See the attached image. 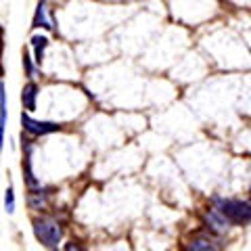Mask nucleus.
Returning a JSON list of instances; mask_svg holds the SVG:
<instances>
[{
	"label": "nucleus",
	"mask_w": 251,
	"mask_h": 251,
	"mask_svg": "<svg viewBox=\"0 0 251 251\" xmlns=\"http://www.w3.org/2000/svg\"><path fill=\"white\" fill-rule=\"evenodd\" d=\"M214 203H216V209L230 224L245 226L251 222V203L241 201V199H222V197H216Z\"/></svg>",
	"instance_id": "f257e3e1"
},
{
	"label": "nucleus",
	"mask_w": 251,
	"mask_h": 251,
	"mask_svg": "<svg viewBox=\"0 0 251 251\" xmlns=\"http://www.w3.org/2000/svg\"><path fill=\"white\" fill-rule=\"evenodd\" d=\"M34 232H36V239L42 243L44 247L54 249L59 247L61 237H63V228L59 222H54L50 218H38L34 220Z\"/></svg>",
	"instance_id": "f03ea898"
},
{
	"label": "nucleus",
	"mask_w": 251,
	"mask_h": 251,
	"mask_svg": "<svg viewBox=\"0 0 251 251\" xmlns=\"http://www.w3.org/2000/svg\"><path fill=\"white\" fill-rule=\"evenodd\" d=\"M21 126H23V130L29 132V134H34V136H44V134H50V132H59L61 130L59 124H54V122H36L25 113L21 115Z\"/></svg>",
	"instance_id": "7ed1b4c3"
},
{
	"label": "nucleus",
	"mask_w": 251,
	"mask_h": 251,
	"mask_svg": "<svg viewBox=\"0 0 251 251\" xmlns=\"http://www.w3.org/2000/svg\"><path fill=\"white\" fill-rule=\"evenodd\" d=\"M31 27H46V29H54V21L49 17V6L46 2H38L36 6V15H34V23Z\"/></svg>",
	"instance_id": "20e7f679"
},
{
	"label": "nucleus",
	"mask_w": 251,
	"mask_h": 251,
	"mask_svg": "<svg viewBox=\"0 0 251 251\" xmlns=\"http://www.w3.org/2000/svg\"><path fill=\"white\" fill-rule=\"evenodd\" d=\"M205 220H207L209 228L216 230V232H224V230L230 226V222H228V220H226L222 214H220L218 209H209L207 214H205Z\"/></svg>",
	"instance_id": "39448f33"
},
{
	"label": "nucleus",
	"mask_w": 251,
	"mask_h": 251,
	"mask_svg": "<svg viewBox=\"0 0 251 251\" xmlns=\"http://www.w3.org/2000/svg\"><path fill=\"white\" fill-rule=\"evenodd\" d=\"M36 97H38V86L34 82H29L23 86V92H21V103L27 111H34L36 109Z\"/></svg>",
	"instance_id": "423d86ee"
},
{
	"label": "nucleus",
	"mask_w": 251,
	"mask_h": 251,
	"mask_svg": "<svg viewBox=\"0 0 251 251\" xmlns=\"http://www.w3.org/2000/svg\"><path fill=\"white\" fill-rule=\"evenodd\" d=\"M4 126H6V92L0 84V147L4 143Z\"/></svg>",
	"instance_id": "0eeeda50"
},
{
	"label": "nucleus",
	"mask_w": 251,
	"mask_h": 251,
	"mask_svg": "<svg viewBox=\"0 0 251 251\" xmlns=\"http://www.w3.org/2000/svg\"><path fill=\"white\" fill-rule=\"evenodd\" d=\"M23 178H25V184L29 188H38L40 182L36 180L34 172H31V157H29V149H27V155H25V161H23Z\"/></svg>",
	"instance_id": "6e6552de"
},
{
	"label": "nucleus",
	"mask_w": 251,
	"mask_h": 251,
	"mask_svg": "<svg viewBox=\"0 0 251 251\" xmlns=\"http://www.w3.org/2000/svg\"><path fill=\"white\" fill-rule=\"evenodd\" d=\"M31 46H34V50H36V63H42V59H44V49L49 46V38H44V36H34V38H31Z\"/></svg>",
	"instance_id": "1a4fd4ad"
},
{
	"label": "nucleus",
	"mask_w": 251,
	"mask_h": 251,
	"mask_svg": "<svg viewBox=\"0 0 251 251\" xmlns=\"http://www.w3.org/2000/svg\"><path fill=\"white\" fill-rule=\"evenodd\" d=\"M218 245H214V241H209V239H203V237H199V239H193L191 241V245H188V249H203V251H211V249H216Z\"/></svg>",
	"instance_id": "9d476101"
},
{
	"label": "nucleus",
	"mask_w": 251,
	"mask_h": 251,
	"mask_svg": "<svg viewBox=\"0 0 251 251\" xmlns=\"http://www.w3.org/2000/svg\"><path fill=\"white\" fill-rule=\"evenodd\" d=\"M4 207H6L9 214H13V211H15V193H13L11 186L6 188V193H4Z\"/></svg>",
	"instance_id": "9b49d317"
},
{
	"label": "nucleus",
	"mask_w": 251,
	"mask_h": 251,
	"mask_svg": "<svg viewBox=\"0 0 251 251\" xmlns=\"http://www.w3.org/2000/svg\"><path fill=\"white\" fill-rule=\"evenodd\" d=\"M23 67H25V72H27L29 77L34 75V65H31V59H29L27 52H23Z\"/></svg>",
	"instance_id": "f8f14e48"
},
{
	"label": "nucleus",
	"mask_w": 251,
	"mask_h": 251,
	"mask_svg": "<svg viewBox=\"0 0 251 251\" xmlns=\"http://www.w3.org/2000/svg\"><path fill=\"white\" fill-rule=\"evenodd\" d=\"M2 49H4V38H2V27H0V75L4 74V69H2Z\"/></svg>",
	"instance_id": "ddd939ff"
},
{
	"label": "nucleus",
	"mask_w": 251,
	"mask_h": 251,
	"mask_svg": "<svg viewBox=\"0 0 251 251\" xmlns=\"http://www.w3.org/2000/svg\"><path fill=\"white\" fill-rule=\"evenodd\" d=\"M65 249H67V251H72V249H80V247L74 245V243H69V245H65Z\"/></svg>",
	"instance_id": "4468645a"
}]
</instances>
